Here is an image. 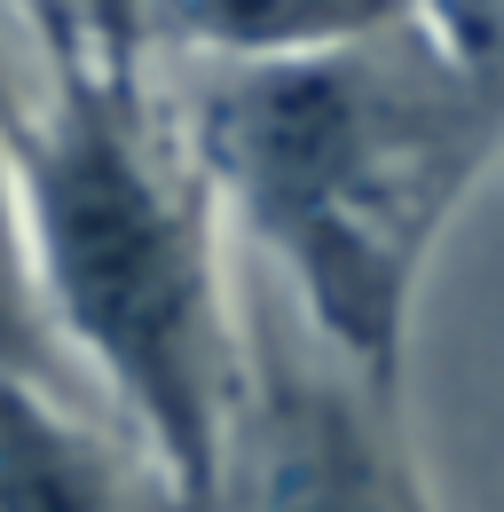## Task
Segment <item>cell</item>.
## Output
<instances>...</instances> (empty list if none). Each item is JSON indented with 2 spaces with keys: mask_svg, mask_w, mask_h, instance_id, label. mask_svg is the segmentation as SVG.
<instances>
[{
  "mask_svg": "<svg viewBox=\"0 0 504 512\" xmlns=\"http://www.w3.org/2000/svg\"><path fill=\"white\" fill-rule=\"evenodd\" d=\"M245 260L410 410V331L441 245L504 166V87L426 24L292 64H166Z\"/></svg>",
  "mask_w": 504,
  "mask_h": 512,
  "instance_id": "1",
  "label": "cell"
},
{
  "mask_svg": "<svg viewBox=\"0 0 504 512\" xmlns=\"http://www.w3.org/2000/svg\"><path fill=\"white\" fill-rule=\"evenodd\" d=\"M8 174L32 323L213 512L245 394V268L166 64L16 79Z\"/></svg>",
  "mask_w": 504,
  "mask_h": 512,
  "instance_id": "2",
  "label": "cell"
},
{
  "mask_svg": "<svg viewBox=\"0 0 504 512\" xmlns=\"http://www.w3.org/2000/svg\"><path fill=\"white\" fill-rule=\"evenodd\" d=\"M213 512H441L410 410L347 371L245 260V394Z\"/></svg>",
  "mask_w": 504,
  "mask_h": 512,
  "instance_id": "3",
  "label": "cell"
},
{
  "mask_svg": "<svg viewBox=\"0 0 504 512\" xmlns=\"http://www.w3.org/2000/svg\"><path fill=\"white\" fill-rule=\"evenodd\" d=\"M8 512H197L166 457L32 363L8 379Z\"/></svg>",
  "mask_w": 504,
  "mask_h": 512,
  "instance_id": "4",
  "label": "cell"
},
{
  "mask_svg": "<svg viewBox=\"0 0 504 512\" xmlns=\"http://www.w3.org/2000/svg\"><path fill=\"white\" fill-rule=\"evenodd\" d=\"M418 24V0H158V64H292Z\"/></svg>",
  "mask_w": 504,
  "mask_h": 512,
  "instance_id": "5",
  "label": "cell"
},
{
  "mask_svg": "<svg viewBox=\"0 0 504 512\" xmlns=\"http://www.w3.org/2000/svg\"><path fill=\"white\" fill-rule=\"evenodd\" d=\"M32 71H150L158 64V0H8Z\"/></svg>",
  "mask_w": 504,
  "mask_h": 512,
  "instance_id": "6",
  "label": "cell"
},
{
  "mask_svg": "<svg viewBox=\"0 0 504 512\" xmlns=\"http://www.w3.org/2000/svg\"><path fill=\"white\" fill-rule=\"evenodd\" d=\"M418 24L465 71H481V79L504 87V0H418Z\"/></svg>",
  "mask_w": 504,
  "mask_h": 512,
  "instance_id": "7",
  "label": "cell"
}]
</instances>
